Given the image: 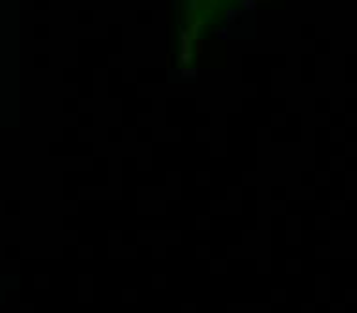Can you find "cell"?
Returning a JSON list of instances; mask_svg holds the SVG:
<instances>
[{
    "instance_id": "obj_1",
    "label": "cell",
    "mask_w": 357,
    "mask_h": 313,
    "mask_svg": "<svg viewBox=\"0 0 357 313\" xmlns=\"http://www.w3.org/2000/svg\"><path fill=\"white\" fill-rule=\"evenodd\" d=\"M249 0H181L178 8V61L193 64L206 49V42L218 37L223 27L247 8Z\"/></svg>"
}]
</instances>
